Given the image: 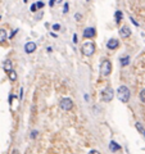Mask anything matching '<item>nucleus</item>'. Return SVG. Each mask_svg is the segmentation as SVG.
Here are the masks:
<instances>
[{"label":"nucleus","instance_id":"1","mask_svg":"<svg viewBox=\"0 0 145 154\" xmlns=\"http://www.w3.org/2000/svg\"><path fill=\"white\" fill-rule=\"evenodd\" d=\"M117 98H118L119 102H122V103H127V102H128L130 98H131V92H130L128 87L124 86V85L119 86L118 90H117Z\"/></svg>","mask_w":145,"mask_h":154},{"label":"nucleus","instance_id":"2","mask_svg":"<svg viewBox=\"0 0 145 154\" xmlns=\"http://www.w3.org/2000/svg\"><path fill=\"white\" fill-rule=\"evenodd\" d=\"M111 73H112V63H111V60L105 59V60H103L100 64V76L107 77Z\"/></svg>","mask_w":145,"mask_h":154},{"label":"nucleus","instance_id":"3","mask_svg":"<svg viewBox=\"0 0 145 154\" xmlns=\"http://www.w3.org/2000/svg\"><path fill=\"white\" fill-rule=\"evenodd\" d=\"M81 53L85 56H91L95 53V45L93 42H85L82 44V48H81Z\"/></svg>","mask_w":145,"mask_h":154},{"label":"nucleus","instance_id":"4","mask_svg":"<svg viewBox=\"0 0 145 154\" xmlns=\"http://www.w3.org/2000/svg\"><path fill=\"white\" fill-rule=\"evenodd\" d=\"M114 96V91L112 87H107V89H104L103 91H101V100L105 103H109L112 99H113Z\"/></svg>","mask_w":145,"mask_h":154},{"label":"nucleus","instance_id":"5","mask_svg":"<svg viewBox=\"0 0 145 154\" xmlns=\"http://www.w3.org/2000/svg\"><path fill=\"white\" fill-rule=\"evenodd\" d=\"M59 107L62 108L63 110H71L73 108L72 99H70V98H63V99L60 100V103H59Z\"/></svg>","mask_w":145,"mask_h":154},{"label":"nucleus","instance_id":"6","mask_svg":"<svg viewBox=\"0 0 145 154\" xmlns=\"http://www.w3.org/2000/svg\"><path fill=\"white\" fill-rule=\"evenodd\" d=\"M82 35H83V37H86V38H91V37H95L96 31H95V28H93V27H87L83 30Z\"/></svg>","mask_w":145,"mask_h":154},{"label":"nucleus","instance_id":"7","mask_svg":"<svg viewBox=\"0 0 145 154\" xmlns=\"http://www.w3.org/2000/svg\"><path fill=\"white\" fill-rule=\"evenodd\" d=\"M119 46V41L117 40V38H109L108 42H107V48L109 49V50H114V49H117Z\"/></svg>","mask_w":145,"mask_h":154},{"label":"nucleus","instance_id":"8","mask_svg":"<svg viewBox=\"0 0 145 154\" xmlns=\"http://www.w3.org/2000/svg\"><path fill=\"white\" fill-rule=\"evenodd\" d=\"M119 35H121L122 37L127 38V37H130V36H131V30H130L128 27H126V26H123V27L119 28Z\"/></svg>","mask_w":145,"mask_h":154},{"label":"nucleus","instance_id":"9","mask_svg":"<svg viewBox=\"0 0 145 154\" xmlns=\"http://www.w3.org/2000/svg\"><path fill=\"white\" fill-rule=\"evenodd\" d=\"M35 50H36V44L35 42H27L26 45H24V51H26L27 54L34 53Z\"/></svg>","mask_w":145,"mask_h":154},{"label":"nucleus","instance_id":"10","mask_svg":"<svg viewBox=\"0 0 145 154\" xmlns=\"http://www.w3.org/2000/svg\"><path fill=\"white\" fill-rule=\"evenodd\" d=\"M3 68H4V71L8 72V73L12 71V69H13V63H12L11 59H7V60H4V63H3Z\"/></svg>","mask_w":145,"mask_h":154},{"label":"nucleus","instance_id":"11","mask_svg":"<svg viewBox=\"0 0 145 154\" xmlns=\"http://www.w3.org/2000/svg\"><path fill=\"white\" fill-rule=\"evenodd\" d=\"M7 37H8V35H7V31L4 30V28H0V44L5 42Z\"/></svg>","mask_w":145,"mask_h":154},{"label":"nucleus","instance_id":"12","mask_svg":"<svg viewBox=\"0 0 145 154\" xmlns=\"http://www.w3.org/2000/svg\"><path fill=\"white\" fill-rule=\"evenodd\" d=\"M109 149H111L112 151H117V150L121 149V145H118L116 141H111V144H109Z\"/></svg>","mask_w":145,"mask_h":154},{"label":"nucleus","instance_id":"13","mask_svg":"<svg viewBox=\"0 0 145 154\" xmlns=\"http://www.w3.org/2000/svg\"><path fill=\"white\" fill-rule=\"evenodd\" d=\"M121 66L122 67H126V66H128V63H130V56L128 55H126L124 58H121Z\"/></svg>","mask_w":145,"mask_h":154},{"label":"nucleus","instance_id":"14","mask_svg":"<svg viewBox=\"0 0 145 154\" xmlns=\"http://www.w3.org/2000/svg\"><path fill=\"white\" fill-rule=\"evenodd\" d=\"M135 126H136L137 131H139V132L141 133V135H144V136H145V128L142 127V125H141V123H140V122H136V125H135Z\"/></svg>","mask_w":145,"mask_h":154},{"label":"nucleus","instance_id":"15","mask_svg":"<svg viewBox=\"0 0 145 154\" xmlns=\"http://www.w3.org/2000/svg\"><path fill=\"white\" fill-rule=\"evenodd\" d=\"M9 80H11L12 82H14L17 80V72L14 71V69H12V71L9 72Z\"/></svg>","mask_w":145,"mask_h":154},{"label":"nucleus","instance_id":"16","mask_svg":"<svg viewBox=\"0 0 145 154\" xmlns=\"http://www.w3.org/2000/svg\"><path fill=\"white\" fill-rule=\"evenodd\" d=\"M114 17H116V22H117V23L121 22L122 17H123V15H122V12H121V10H117L116 14H114Z\"/></svg>","mask_w":145,"mask_h":154},{"label":"nucleus","instance_id":"17","mask_svg":"<svg viewBox=\"0 0 145 154\" xmlns=\"http://www.w3.org/2000/svg\"><path fill=\"white\" fill-rule=\"evenodd\" d=\"M139 98H140V100H141L142 103H145V89L140 91V95H139Z\"/></svg>","mask_w":145,"mask_h":154},{"label":"nucleus","instance_id":"18","mask_svg":"<svg viewBox=\"0 0 145 154\" xmlns=\"http://www.w3.org/2000/svg\"><path fill=\"white\" fill-rule=\"evenodd\" d=\"M36 7H37V9H41V8L44 7V3H42V1H37L36 3Z\"/></svg>","mask_w":145,"mask_h":154},{"label":"nucleus","instance_id":"19","mask_svg":"<svg viewBox=\"0 0 145 154\" xmlns=\"http://www.w3.org/2000/svg\"><path fill=\"white\" fill-rule=\"evenodd\" d=\"M59 28H60V25H59V23H55V25H53V30L58 31Z\"/></svg>","mask_w":145,"mask_h":154},{"label":"nucleus","instance_id":"20","mask_svg":"<svg viewBox=\"0 0 145 154\" xmlns=\"http://www.w3.org/2000/svg\"><path fill=\"white\" fill-rule=\"evenodd\" d=\"M36 9H37L36 4H32V5H31V8H30V10H31V12H36Z\"/></svg>","mask_w":145,"mask_h":154},{"label":"nucleus","instance_id":"21","mask_svg":"<svg viewBox=\"0 0 145 154\" xmlns=\"http://www.w3.org/2000/svg\"><path fill=\"white\" fill-rule=\"evenodd\" d=\"M68 5H70L68 3H66V4H64V8H63V13H67V12H68Z\"/></svg>","mask_w":145,"mask_h":154},{"label":"nucleus","instance_id":"22","mask_svg":"<svg viewBox=\"0 0 145 154\" xmlns=\"http://www.w3.org/2000/svg\"><path fill=\"white\" fill-rule=\"evenodd\" d=\"M130 21H131V22H132V23H134V25H135V26H136V27H139V23H137V22H136V21H135V19H134V18H132V17H131V18H130Z\"/></svg>","mask_w":145,"mask_h":154},{"label":"nucleus","instance_id":"23","mask_svg":"<svg viewBox=\"0 0 145 154\" xmlns=\"http://www.w3.org/2000/svg\"><path fill=\"white\" fill-rule=\"evenodd\" d=\"M76 21H80L81 19V14H80V13H76Z\"/></svg>","mask_w":145,"mask_h":154},{"label":"nucleus","instance_id":"24","mask_svg":"<svg viewBox=\"0 0 145 154\" xmlns=\"http://www.w3.org/2000/svg\"><path fill=\"white\" fill-rule=\"evenodd\" d=\"M55 1H57V0H50V1H49V5H50V7H54Z\"/></svg>","mask_w":145,"mask_h":154},{"label":"nucleus","instance_id":"25","mask_svg":"<svg viewBox=\"0 0 145 154\" xmlns=\"http://www.w3.org/2000/svg\"><path fill=\"white\" fill-rule=\"evenodd\" d=\"M36 135H37V132H36V131H34V132L31 133V137H32V139H34V137H36Z\"/></svg>","mask_w":145,"mask_h":154},{"label":"nucleus","instance_id":"26","mask_svg":"<svg viewBox=\"0 0 145 154\" xmlns=\"http://www.w3.org/2000/svg\"><path fill=\"white\" fill-rule=\"evenodd\" d=\"M57 1H58V3H62V0H57Z\"/></svg>","mask_w":145,"mask_h":154},{"label":"nucleus","instance_id":"27","mask_svg":"<svg viewBox=\"0 0 145 154\" xmlns=\"http://www.w3.org/2000/svg\"><path fill=\"white\" fill-rule=\"evenodd\" d=\"M23 1H24V3H26V1H27V0H23Z\"/></svg>","mask_w":145,"mask_h":154},{"label":"nucleus","instance_id":"28","mask_svg":"<svg viewBox=\"0 0 145 154\" xmlns=\"http://www.w3.org/2000/svg\"><path fill=\"white\" fill-rule=\"evenodd\" d=\"M86 1H90V0H86Z\"/></svg>","mask_w":145,"mask_h":154}]
</instances>
